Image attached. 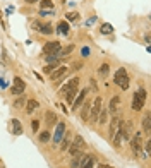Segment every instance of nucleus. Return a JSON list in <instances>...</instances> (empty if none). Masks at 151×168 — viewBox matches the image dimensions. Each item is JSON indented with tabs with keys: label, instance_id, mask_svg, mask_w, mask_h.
I'll return each instance as SVG.
<instances>
[{
	"label": "nucleus",
	"instance_id": "obj_16",
	"mask_svg": "<svg viewBox=\"0 0 151 168\" xmlns=\"http://www.w3.org/2000/svg\"><path fill=\"white\" fill-rule=\"evenodd\" d=\"M89 108H91V105H89V103H84L83 110H81V118H83V120L89 118Z\"/></svg>",
	"mask_w": 151,
	"mask_h": 168
},
{
	"label": "nucleus",
	"instance_id": "obj_13",
	"mask_svg": "<svg viewBox=\"0 0 151 168\" xmlns=\"http://www.w3.org/2000/svg\"><path fill=\"white\" fill-rule=\"evenodd\" d=\"M119 105H120L119 96L112 98V103H110V113H112L113 117H117V113H119Z\"/></svg>",
	"mask_w": 151,
	"mask_h": 168
},
{
	"label": "nucleus",
	"instance_id": "obj_10",
	"mask_svg": "<svg viewBox=\"0 0 151 168\" xmlns=\"http://www.w3.org/2000/svg\"><path fill=\"white\" fill-rule=\"evenodd\" d=\"M86 93L88 91L86 89H83V91H79V94L74 98V101H72V110H77V108L83 105V101H84V98H86Z\"/></svg>",
	"mask_w": 151,
	"mask_h": 168
},
{
	"label": "nucleus",
	"instance_id": "obj_12",
	"mask_svg": "<svg viewBox=\"0 0 151 168\" xmlns=\"http://www.w3.org/2000/svg\"><path fill=\"white\" fill-rule=\"evenodd\" d=\"M76 93H77V86H71L65 91V101H67V103H72L74 98H76Z\"/></svg>",
	"mask_w": 151,
	"mask_h": 168
},
{
	"label": "nucleus",
	"instance_id": "obj_4",
	"mask_svg": "<svg viewBox=\"0 0 151 168\" xmlns=\"http://www.w3.org/2000/svg\"><path fill=\"white\" fill-rule=\"evenodd\" d=\"M131 148H132V151L136 153V155H139V153H141V149H143V136H141V132H136L134 136L131 137Z\"/></svg>",
	"mask_w": 151,
	"mask_h": 168
},
{
	"label": "nucleus",
	"instance_id": "obj_24",
	"mask_svg": "<svg viewBox=\"0 0 151 168\" xmlns=\"http://www.w3.org/2000/svg\"><path fill=\"white\" fill-rule=\"evenodd\" d=\"M112 31H113L112 24H103V26H101V33H103V34H110Z\"/></svg>",
	"mask_w": 151,
	"mask_h": 168
},
{
	"label": "nucleus",
	"instance_id": "obj_7",
	"mask_svg": "<svg viewBox=\"0 0 151 168\" xmlns=\"http://www.w3.org/2000/svg\"><path fill=\"white\" fill-rule=\"evenodd\" d=\"M26 89V84L21 77H16L14 79V86L10 87V91H12L14 94H23V91Z\"/></svg>",
	"mask_w": 151,
	"mask_h": 168
},
{
	"label": "nucleus",
	"instance_id": "obj_35",
	"mask_svg": "<svg viewBox=\"0 0 151 168\" xmlns=\"http://www.w3.org/2000/svg\"><path fill=\"white\" fill-rule=\"evenodd\" d=\"M23 103H24V100H23V98H19V100L16 101V107H21V105H23Z\"/></svg>",
	"mask_w": 151,
	"mask_h": 168
},
{
	"label": "nucleus",
	"instance_id": "obj_9",
	"mask_svg": "<svg viewBox=\"0 0 151 168\" xmlns=\"http://www.w3.org/2000/svg\"><path fill=\"white\" fill-rule=\"evenodd\" d=\"M57 125V130H55V134H53V142L57 144V142H60L62 141V136H64V132H65V123H55Z\"/></svg>",
	"mask_w": 151,
	"mask_h": 168
},
{
	"label": "nucleus",
	"instance_id": "obj_28",
	"mask_svg": "<svg viewBox=\"0 0 151 168\" xmlns=\"http://www.w3.org/2000/svg\"><path fill=\"white\" fill-rule=\"evenodd\" d=\"M108 71H110V67H108L106 64H103L101 67H100V74H101V76H106V74H108Z\"/></svg>",
	"mask_w": 151,
	"mask_h": 168
},
{
	"label": "nucleus",
	"instance_id": "obj_37",
	"mask_svg": "<svg viewBox=\"0 0 151 168\" xmlns=\"http://www.w3.org/2000/svg\"><path fill=\"white\" fill-rule=\"evenodd\" d=\"M28 3H36V2H40V0H26Z\"/></svg>",
	"mask_w": 151,
	"mask_h": 168
},
{
	"label": "nucleus",
	"instance_id": "obj_25",
	"mask_svg": "<svg viewBox=\"0 0 151 168\" xmlns=\"http://www.w3.org/2000/svg\"><path fill=\"white\" fill-rule=\"evenodd\" d=\"M72 50H74V45H71V46H67V48H64L62 52L58 50V57H64V55H67V53H71Z\"/></svg>",
	"mask_w": 151,
	"mask_h": 168
},
{
	"label": "nucleus",
	"instance_id": "obj_27",
	"mask_svg": "<svg viewBox=\"0 0 151 168\" xmlns=\"http://www.w3.org/2000/svg\"><path fill=\"white\" fill-rule=\"evenodd\" d=\"M45 58H46V62H50V64H51V62H55L57 58H60V57H58V52H55V53H50V55H46Z\"/></svg>",
	"mask_w": 151,
	"mask_h": 168
},
{
	"label": "nucleus",
	"instance_id": "obj_6",
	"mask_svg": "<svg viewBox=\"0 0 151 168\" xmlns=\"http://www.w3.org/2000/svg\"><path fill=\"white\" fill-rule=\"evenodd\" d=\"M94 166V158L91 155H83V158H81L79 165L77 168H93Z\"/></svg>",
	"mask_w": 151,
	"mask_h": 168
},
{
	"label": "nucleus",
	"instance_id": "obj_20",
	"mask_svg": "<svg viewBox=\"0 0 151 168\" xmlns=\"http://www.w3.org/2000/svg\"><path fill=\"white\" fill-rule=\"evenodd\" d=\"M143 129H144L146 132H149V129H151V122H149V113H146V115H144V120H143Z\"/></svg>",
	"mask_w": 151,
	"mask_h": 168
},
{
	"label": "nucleus",
	"instance_id": "obj_1",
	"mask_svg": "<svg viewBox=\"0 0 151 168\" xmlns=\"http://www.w3.org/2000/svg\"><path fill=\"white\" fill-rule=\"evenodd\" d=\"M113 82L119 84L122 89H127L129 87V76H127L126 69H119V71L113 74Z\"/></svg>",
	"mask_w": 151,
	"mask_h": 168
},
{
	"label": "nucleus",
	"instance_id": "obj_26",
	"mask_svg": "<svg viewBox=\"0 0 151 168\" xmlns=\"http://www.w3.org/2000/svg\"><path fill=\"white\" fill-rule=\"evenodd\" d=\"M40 141H41V142L50 141V134H48V130H43V132L40 134Z\"/></svg>",
	"mask_w": 151,
	"mask_h": 168
},
{
	"label": "nucleus",
	"instance_id": "obj_33",
	"mask_svg": "<svg viewBox=\"0 0 151 168\" xmlns=\"http://www.w3.org/2000/svg\"><path fill=\"white\" fill-rule=\"evenodd\" d=\"M38 127H40V122H38V120H33V123H31V129H33V130H38Z\"/></svg>",
	"mask_w": 151,
	"mask_h": 168
},
{
	"label": "nucleus",
	"instance_id": "obj_15",
	"mask_svg": "<svg viewBox=\"0 0 151 168\" xmlns=\"http://www.w3.org/2000/svg\"><path fill=\"white\" fill-rule=\"evenodd\" d=\"M38 107H40V103L36 100H29L28 103H26V110H28V113H33Z\"/></svg>",
	"mask_w": 151,
	"mask_h": 168
},
{
	"label": "nucleus",
	"instance_id": "obj_17",
	"mask_svg": "<svg viewBox=\"0 0 151 168\" xmlns=\"http://www.w3.org/2000/svg\"><path fill=\"white\" fill-rule=\"evenodd\" d=\"M46 123L48 125H55L57 123V115L53 112H46Z\"/></svg>",
	"mask_w": 151,
	"mask_h": 168
},
{
	"label": "nucleus",
	"instance_id": "obj_18",
	"mask_svg": "<svg viewBox=\"0 0 151 168\" xmlns=\"http://www.w3.org/2000/svg\"><path fill=\"white\" fill-rule=\"evenodd\" d=\"M106 118H108V112H106V110H101L96 120H98V123H101V125H103V123H106Z\"/></svg>",
	"mask_w": 151,
	"mask_h": 168
},
{
	"label": "nucleus",
	"instance_id": "obj_21",
	"mask_svg": "<svg viewBox=\"0 0 151 168\" xmlns=\"http://www.w3.org/2000/svg\"><path fill=\"white\" fill-rule=\"evenodd\" d=\"M57 67H58V64H57V62H51L50 65H46V67L43 69V72H45V74H51V72H53Z\"/></svg>",
	"mask_w": 151,
	"mask_h": 168
},
{
	"label": "nucleus",
	"instance_id": "obj_30",
	"mask_svg": "<svg viewBox=\"0 0 151 168\" xmlns=\"http://www.w3.org/2000/svg\"><path fill=\"white\" fill-rule=\"evenodd\" d=\"M149 151H151V142L146 141V146H144V156H149Z\"/></svg>",
	"mask_w": 151,
	"mask_h": 168
},
{
	"label": "nucleus",
	"instance_id": "obj_38",
	"mask_svg": "<svg viewBox=\"0 0 151 168\" xmlns=\"http://www.w3.org/2000/svg\"><path fill=\"white\" fill-rule=\"evenodd\" d=\"M0 168H3V166H0Z\"/></svg>",
	"mask_w": 151,
	"mask_h": 168
},
{
	"label": "nucleus",
	"instance_id": "obj_14",
	"mask_svg": "<svg viewBox=\"0 0 151 168\" xmlns=\"http://www.w3.org/2000/svg\"><path fill=\"white\" fill-rule=\"evenodd\" d=\"M62 144H60V149L62 151H67L69 144H71V132H64V136H62Z\"/></svg>",
	"mask_w": 151,
	"mask_h": 168
},
{
	"label": "nucleus",
	"instance_id": "obj_23",
	"mask_svg": "<svg viewBox=\"0 0 151 168\" xmlns=\"http://www.w3.org/2000/svg\"><path fill=\"white\" fill-rule=\"evenodd\" d=\"M40 5H41V9H51V7H53V2H51V0H41Z\"/></svg>",
	"mask_w": 151,
	"mask_h": 168
},
{
	"label": "nucleus",
	"instance_id": "obj_8",
	"mask_svg": "<svg viewBox=\"0 0 151 168\" xmlns=\"http://www.w3.org/2000/svg\"><path fill=\"white\" fill-rule=\"evenodd\" d=\"M60 50V43L58 41H48L45 46H43V53L45 55H50V53H55Z\"/></svg>",
	"mask_w": 151,
	"mask_h": 168
},
{
	"label": "nucleus",
	"instance_id": "obj_3",
	"mask_svg": "<svg viewBox=\"0 0 151 168\" xmlns=\"http://www.w3.org/2000/svg\"><path fill=\"white\" fill-rule=\"evenodd\" d=\"M69 153H71V156H77L79 153L84 151V139L81 136H76L74 139H72V144L71 148H67Z\"/></svg>",
	"mask_w": 151,
	"mask_h": 168
},
{
	"label": "nucleus",
	"instance_id": "obj_32",
	"mask_svg": "<svg viewBox=\"0 0 151 168\" xmlns=\"http://www.w3.org/2000/svg\"><path fill=\"white\" fill-rule=\"evenodd\" d=\"M81 158H83V156H77L74 161H72V166H71V168H77V165H79V161H81Z\"/></svg>",
	"mask_w": 151,
	"mask_h": 168
},
{
	"label": "nucleus",
	"instance_id": "obj_22",
	"mask_svg": "<svg viewBox=\"0 0 151 168\" xmlns=\"http://www.w3.org/2000/svg\"><path fill=\"white\" fill-rule=\"evenodd\" d=\"M40 33H43V34H51V33H53V29H51L50 24H45V26H41Z\"/></svg>",
	"mask_w": 151,
	"mask_h": 168
},
{
	"label": "nucleus",
	"instance_id": "obj_5",
	"mask_svg": "<svg viewBox=\"0 0 151 168\" xmlns=\"http://www.w3.org/2000/svg\"><path fill=\"white\" fill-rule=\"evenodd\" d=\"M101 103H103V101H101V98H100V96L94 98L93 107L89 108V117H91L93 120H96V118H98V115H100V112H101Z\"/></svg>",
	"mask_w": 151,
	"mask_h": 168
},
{
	"label": "nucleus",
	"instance_id": "obj_29",
	"mask_svg": "<svg viewBox=\"0 0 151 168\" xmlns=\"http://www.w3.org/2000/svg\"><path fill=\"white\" fill-rule=\"evenodd\" d=\"M58 28H60V31L64 33V34H67V31H69V26H67V23H60V26H58Z\"/></svg>",
	"mask_w": 151,
	"mask_h": 168
},
{
	"label": "nucleus",
	"instance_id": "obj_19",
	"mask_svg": "<svg viewBox=\"0 0 151 168\" xmlns=\"http://www.w3.org/2000/svg\"><path fill=\"white\" fill-rule=\"evenodd\" d=\"M12 130H14V134H21V132H23V127H21L19 120H12Z\"/></svg>",
	"mask_w": 151,
	"mask_h": 168
},
{
	"label": "nucleus",
	"instance_id": "obj_2",
	"mask_svg": "<svg viewBox=\"0 0 151 168\" xmlns=\"http://www.w3.org/2000/svg\"><path fill=\"white\" fill-rule=\"evenodd\" d=\"M144 100H146V91L143 89H138L134 93V100H132V110L134 112H139L143 108V105H144Z\"/></svg>",
	"mask_w": 151,
	"mask_h": 168
},
{
	"label": "nucleus",
	"instance_id": "obj_36",
	"mask_svg": "<svg viewBox=\"0 0 151 168\" xmlns=\"http://www.w3.org/2000/svg\"><path fill=\"white\" fill-rule=\"evenodd\" d=\"M98 168H113V166H110V165H98Z\"/></svg>",
	"mask_w": 151,
	"mask_h": 168
},
{
	"label": "nucleus",
	"instance_id": "obj_31",
	"mask_svg": "<svg viewBox=\"0 0 151 168\" xmlns=\"http://www.w3.org/2000/svg\"><path fill=\"white\" fill-rule=\"evenodd\" d=\"M77 19V14L76 12H69L67 14V21H76Z\"/></svg>",
	"mask_w": 151,
	"mask_h": 168
},
{
	"label": "nucleus",
	"instance_id": "obj_34",
	"mask_svg": "<svg viewBox=\"0 0 151 168\" xmlns=\"http://www.w3.org/2000/svg\"><path fill=\"white\" fill-rule=\"evenodd\" d=\"M40 16H51V12H46V10H40Z\"/></svg>",
	"mask_w": 151,
	"mask_h": 168
},
{
	"label": "nucleus",
	"instance_id": "obj_11",
	"mask_svg": "<svg viewBox=\"0 0 151 168\" xmlns=\"http://www.w3.org/2000/svg\"><path fill=\"white\" fill-rule=\"evenodd\" d=\"M65 74H67V67H57V69H55V72H51V74H50V77H51V81H58V79L64 77Z\"/></svg>",
	"mask_w": 151,
	"mask_h": 168
}]
</instances>
